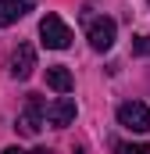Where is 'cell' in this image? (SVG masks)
Wrapping results in <instances>:
<instances>
[{
	"instance_id": "cell-1",
	"label": "cell",
	"mask_w": 150,
	"mask_h": 154,
	"mask_svg": "<svg viewBox=\"0 0 150 154\" xmlns=\"http://www.w3.org/2000/svg\"><path fill=\"white\" fill-rule=\"evenodd\" d=\"M39 39H43V47H50V50H64V47L72 43V29H68L57 14H46V18L39 22Z\"/></svg>"
},
{
	"instance_id": "cell-2",
	"label": "cell",
	"mask_w": 150,
	"mask_h": 154,
	"mask_svg": "<svg viewBox=\"0 0 150 154\" xmlns=\"http://www.w3.org/2000/svg\"><path fill=\"white\" fill-rule=\"evenodd\" d=\"M118 125H125L132 133H147L150 129V108L143 100H125L118 108Z\"/></svg>"
},
{
	"instance_id": "cell-3",
	"label": "cell",
	"mask_w": 150,
	"mask_h": 154,
	"mask_svg": "<svg viewBox=\"0 0 150 154\" xmlns=\"http://www.w3.org/2000/svg\"><path fill=\"white\" fill-rule=\"evenodd\" d=\"M114 32H118L114 18H93L86 25V36H89V47L93 50H111L114 47Z\"/></svg>"
},
{
	"instance_id": "cell-4",
	"label": "cell",
	"mask_w": 150,
	"mask_h": 154,
	"mask_svg": "<svg viewBox=\"0 0 150 154\" xmlns=\"http://www.w3.org/2000/svg\"><path fill=\"white\" fill-rule=\"evenodd\" d=\"M43 122H46V125H54V129L72 125V122H75V100H72V97H57L54 104H46Z\"/></svg>"
},
{
	"instance_id": "cell-5",
	"label": "cell",
	"mask_w": 150,
	"mask_h": 154,
	"mask_svg": "<svg viewBox=\"0 0 150 154\" xmlns=\"http://www.w3.org/2000/svg\"><path fill=\"white\" fill-rule=\"evenodd\" d=\"M43 100H39V93H29V104H25V111L18 115V125L14 129H22L25 136H36L39 133V125H43Z\"/></svg>"
},
{
	"instance_id": "cell-6",
	"label": "cell",
	"mask_w": 150,
	"mask_h": 154,
	"mask_svg": "<svg viewBox=\"0 0 150 154\" xmlns=\"http://www.w3.org/2000/svg\"><path fill=\"white\" fill-rule=\"evenodd\" d=\"M32 68H36V50H32L29 43H18L14 54H11V75L14 79H29Z\"/></svg>"
},
{
	"instance_id": "cell-7",
	"label": "cell",
	"mask_w": 150,
	"mask_h": 154,
	"mask_svg": "<svg viewBox=\"0 0 150 154\" xmlns=\"http://www.w3.org/2000/svg\"><path fill=\"white\" fill-rule=\"evenodd\" d=\"M36 7V0H0V25H14Z\"/></svg>"
},
{
	"instance_id": "cell-8",
	"label": "cell",
	"mask_w": 150,
	"mask_h": 154,
	"mask_svg": "<svg viewBox=\"0 0 150 154\" xmlns=\"http://www.w3.org/2000/svg\"><path fill=\"white\" fill-rule=\"evenodd\" d=\"M46 86H50L54 93H72L75 79H72V72H68L64 65H54V68H46Z\"/></svg>"
},
{
	"instance_id": "cell-9",
	"label": "cell",
	"mask_w": 150,
	"mask_h": 154,
	"mask_svg": "<svg viewBox=\"0 0 150 154\" xmlns=\"http://www.w3.org/2000/svg\"><path fill=\"white\" fill-rule=\"evenodd\" d=\"M132 54L136 57H150V36H136L132 39Z\"/></svg>"
},
{
	"instance_id": "cell-10",
	"label": "cell",
	"mask_w": 150,
	"mask_h": 154,
	"mask_svg": "<svg viewBox=\"0 0 150 154\" xmlns=\"http://www.w3.org/2000/svg\"><path fill=\"white\" fill-rule=\"evenodd\" d=\"M122 154H150V143H125Z\"/></svg>"
},
{
	"instance_id": "cell-11",
	"label": "cell",
	"mask_w": 150,
	"mask_h": 154,
	"mask_svg": "<svg viewBox=\"0 0 150 154\" xmlns=\"http://www.w3.org/2000/svg\"><path fill=\"white\" fill-rule=\"evenodd\" d=\"M4 154H29V151H22V147H7Z\"/></svg>"
},
{
	"instance_id": "cell-12",
	"label": "cell",
	"mask_w": 150,
	"mask_h": 154,
	"mask_svg": "<svg viewBox=\"0 0 150 154\" xmlns=\"http://www.w3.org/2000/svg\"><path fill=\"white\" fill-rule=\"evenodd\" d=\"M29 154H50V151H46V147H36V151H29Z\"/></svg>"
}]
</instances>
